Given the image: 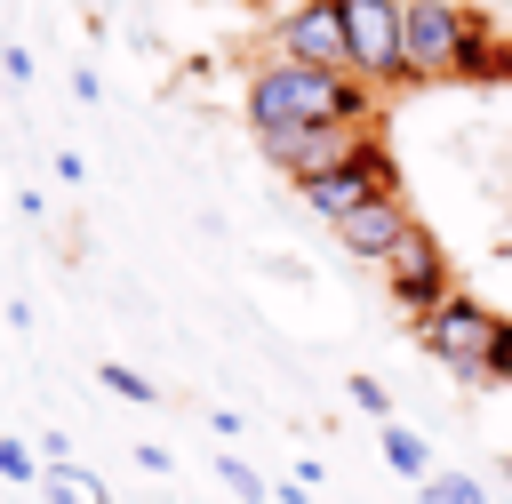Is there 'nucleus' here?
Wrapping results in <instances>:
<instances>
[{
    "label": "nucleus",
    "instance_id": "1",
    "mask_svg": "<svg viewBox=\"0 0 512 504\" xmlns=\"http://www.w3.org/2000/svg\"><path fill=\"white\" fill-rule=\"evenodd\" d=\"M376 88H360L352 72H320V64H288L264 56L248 72V128L256 136H288V128H376Z\"/></svg>",
    "mask_w": 512,
    "mask_h": 504
},
{
    "label": "nucleus",
    "instance_id": "2",
    "mask_svg": "<svg viewBox=\"0 0 512 504\" xmlns=\"http://www.w3.org/2000/svg\"><path fill=\"white\" fill-rule=\"evenodd\" d=\"M416 352H432L448 376H464V384H496V368H504V352H512V320L496 312V304H480V296H448V304H432L424 320H416Z\"/></svg>",
    "mask_w": 512,
    "mask_h": 504
},
{
    "label": "nucleus",
    "instance_id": "3",
    "mask_svg": "<svg viewBox=\"0 0 512 504\" xmlns=\"http://www.w3.org/2000/svg\"><path fill=\"white\" fill-rule=\"evenodd\" d=\"M296 192H304V208H312V216H328V224H336V216H352L360 200H392V192H400V160H392V144H384V136H360V144H352V160H336L328 176H312V184H296Z\"/></svg>",
    "mask_w": 512,
    "mask_h": 504
},
{
    "label": "nucleus",
    "instance_id": "4",
    "mask_svg": "<svg viewBox=\"0 0 512 504\" xmlns=\"http://www.w3.org/2000/svg\"><path fill=\"white\" fill-rule=\"evenodd\" d=\"M376 272H384V296H392L408 320H424L432 304H448V296H456V264H448V248H440L424 224H408Z\"/></svg>",
    "mask_w": 512,
    "mask_h": 504
},
{
    "label": "nucleus",
    "instance_id": "5",
    "mask_svg": "<svg viewBox=\"0 0 512 504\" xmlns=\"http://www.w3.org/2000/svg\"><path fill=\"white\" fill-rule=\"evenodd\" d=\"M344 72L360 88H400L408 56H400V0H344Z\"/></svg>",
    "mask_w": 512,
    "mask_h": 504
},
{
    "label": "nucleus",
    "instance_id": "6",
    "mask_svg": "<svg viewBox=\"0 0 512 504\" xmlns=\"http://www.w3.org/2000/svg\"><path fill=\"white\" fill-rule=\"evenodd\" d=\"M272 32H280L272 56H288V64H320V72H344V0H296Z\"/></svg>",
    "mask_w": 512,
    "mask_h": 504
},
{
    "label": "nucleus",
    "instance_id": "7",
    "mask_svg": "<svg viewBox=\"0 0 512 504\" xmlns=\"http://www.w3.org/2000/svg\"><path fill=\"white\" fill-rule=\"evenodd\" d=\"M360 136H376V128H288V136H256L264 144V160L280 168V176H296V184H312V176H328L336 160H352V144Z\"/></svg>",
    "mask_w": 512,
    "mask_h": 504
},
{
    "label": "nucleus",
    "instance_id": "8",
    "mask_svg": "<svg viewBox=\"0 0 512 504\" xmlns=\"http://www.w3.org/2000/svg\"><path fill=\"white\" fill-rule=\"evenodd\" d=\"M408 224H416V208L392 192V200H360V208H352V216H336L328 232H336V248H344V256H360V264H384V256H392V240H400Z\"/></svg>",
    "mask_w": 512,
    "mask_h": 504
},
{
    "label": "nucleus",
    "instance_id": "9",
    "mask_svg": "<svg viewBox=\"0 0 512 504\" xmlns=\"http://www.w3.org/2000/svg\"><path fill=\"white\" fill-rule=\"evenodd\" d=\"M376 448H384V464H392L400 480H432V440H424V432H408L400 416H392V424H376Z\"/></svg>",
    "mask_w": 512,
    "mask_h": 504
},
{
    "label": "nucleus",
    "instance_id": "10",
    "mask_svg": "<svg viewBox=\"0 0 512 504\" xmlns=\"http://www.w3.org/2000/svg\"><path fill=\"white\" fill-rule=\"evenodd\" d=\"M40 496H48V504H112L88 464H40Z\"/></svg>",
    "mask_w": 512,
    "mask_h": 504
},
{
    "label": "nucleus",
    "instance_id": "11",
    "mask_svg": "<svg viewBox=\"0 0 512 504\" xmlns=\"http://www.w3.org/2000/svg\"><path fill=\"white\" fill-rule=\"evenodd\" d=\"M96 384H104V392H120V400H136V408H152V400H160V384H152V376H136L128 360H96Z\"/></svg>",
    "mask_w": 512,
    "mask_h": 504
},
{
    "label": "nucleus",
    "instance_id": "12",
    "mask_svg": "<svg viewBox=\"0 0 512 504\" xmlns=\"http://www.w3.org/2000/svg\"><path fill=\"white\" fill-rule=\"evenodd\" d=\"M416 496L424 504H488V488L472 472H432V480H416Z\"/></svg>",
    "mask_w": 512,
    "mask_h": 504
},
{
    "label": "nucleus",
    "instance_id": "13",
    "mask_svg": "<svg viewBox=\"0 0 512 504\" xmlns=\"http://www.w3.org/2000/svg\"><path fill=\"white\" fill-rule=\"evenodd\" d=\"M0 480H8V488H40V456H32L16 432L0 440Z\"/></svg>",
    "mask_w": 512,
    "mask_h": 504
},
{
    "label": "nucleus",
    "instance_id": "14",
    "mask_svg": "<svg viewBox=\"0 0 512 504\" xmlns=\"http://www.w3.org/2000/svg\"><path fill=\"white\" fill-rule=\"evenodd\" d=\"M216 480H224V488H232L240 504H264V480H256V472H248L240 456H216Z\"/></svg>",
    "mask_w": 512,
    "mask_h": 504
},
{
    "label": "nucleus",
    "instance_id": "15",
    "mask_svg": "<svg viewBox=\"0 0 512 504\" xmlns=\"http://www.w3.org/2000/svg\"><path fill=\"white\" fill-rule=\"evenodd\" d=\"M352 408H360V416H376V424H392V392H384L376 376H352Z\"/></svg>",
    "mask_w": 512,
    "mask_h": 504
},
{
    "label": "nucleus",
    "instance_id": "16",
    "mask_svg": "<svg viewBox=\"0 0 512 504\" xmlns=\"http://www.w3.org/2000/svg\"><path fill=\"white\" fill-rule=\"evenodd\" d=\"M0 72L8 80H32V48H0Z\"/></svg>",
    "mask_w": 512,
    "mask_h": 504
},
{
    "label": "nucleus",
    "instance_id": "17",
    "mask_svg": "<svg viewBox=\"0 0 512 504\" xmlns=\"http://www.w3.org/2000/svg\"><path fill=\"white\" fill-rule=\"evenodd\" d=\"M496 384H512V352H504V368H496Z\"/></svg>",
    "mask_w": 512,
    "mask_h": 504
}]
</instances>
